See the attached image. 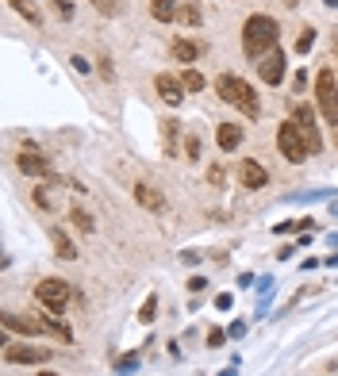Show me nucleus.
Masks as SVG:
<instances>
[{"label":"nucleus","mask_w":338,"mask_h":376,"mask_svg":"<svg viewBox=\"0 0 338 376\" xmlns=\"http://www.w3.org/2000/svg\"><path fill=\"white\" fill-rule=\"evenodd\" d=\"M293 119H296L300 135L307 138V150H312V154H319V146H323V138H319V127H315V111L307 108V104H296V108H293Z\"/></svg>","instance_id":"obj_6"},{"label":"nucleus","mask_w":338,"mask_h":376,"mask_svg":"<svg viewBox=\"0 0 338 376\" xmlns=\"http://www.w3.org/2000/svg\"><path fill=\"white\" fill-rule=\"evenodd\" d=\"M258 77L266 81V84H280V81H285V54L269 50L266 58L258 62Z\"/></svg>","instance_id":"obj_8"},{"label":"nucleus","mask_w":338,"mask_h":376,"mask_svg":"<svg viewBox=\"0 0 338 376\" xmlns=\"http://www.w3.org/2000/svg\"><path fill=\"white\" fill-rule=\"evenodd\" d=\"M150 12H154V20H162V23L177 20V4H173V0H150Z\"/></svg>","instance_id":"obj_16"},{"label":"nucleus","mask_w":338,"mask_h":376,"mask_svg":"<svg viewBox=\"0 0 338 376\" xmlns=\"http://www.w3.org/2000/svg\"><path fill=\"white\" fill-rule=\"evenodd\" d=\"M154 315H158V299L150 296L146 304H143V311H138V319H143V323H154Z\"/></svg>","instance_id":"obj_25"},{"label":"nucleus","mask_w":338,"mask_h":376,"mask_svg":"<svg viewBox=\"0 0 338 376\" xmlns=\"http://www.w3.org/2000/svg\"><path fill=\"white\" fill-rule=\"evenodd\" d=\"M92 8H97L100 16H116V0H89Z\"/></svg>","instance_id":"obj_26"},{"label":"nucleus","mask_w":338,"mask_h":376,"mask_svg":"<svg viewBox=\"0 0 338 376\" xmlns=\"http://www.w3.org/2000/svg\"><path fill=\"white\" fill-rule=\"evenodd\" d=\"M215 143H219V150H234L242 143V127L239 123H219V131H215Z\"/></svg>","instance_id":"obj_14"},{"label":"nucleus","mask_w":338,"mask_h":376,"mask_svg":"<svg viewBox=\"0 0 338 376\" xmlns=\"http://www.w3.org/2000/svg\"><path fill=\"white\" fill-rule=\"evenodd\" d=\"M135 200L143 204V208H150V211H165L162 192H158V188H150V184H135Z\"/></svg>","instance_id":"obj_13"},{"label":"nucleus","mask_w":338,"mask_h":376,"mask_svg":"<svg viewBox=\"0 0 338 376\" xmlns=\"http://www.w3.org/2000/svg\"><path fill=\"white\" fill-rule=\"evenodd\" d=\"M43 323H46V331H50V334H58L62 342H73V331H70V326H65V323H58V319H54V315H46Z\"/></svg>","instance_id":"obj_20"},{"label":"nucleus","mask_w":338,"mask_h":376,"mask_svg":"<svg viewBox=\"0 0 338 376\" xmlns=\"http://www.w3.org/2000/svg\"><path fill=\"white\" fill-rule=\"evenodd\" d=\"M208 181H212V184H223V169H219V165H212V173H208Z\"/></svg>","instance_id":"obj_29"},{"label":"nucleus","mask_w":338,"mask_h":376,"mask_svg":"<svg viewBox=\"0 0 338 376\" xmlns=\"http://www.w3.org/2000/svg\"><path fill=\"white\" fill-rule=\"evenodd\" d=\"M277 146H280V154L288 157V162H304L312 150H307V138L300 135V127H296V119H288V123H280L277 131Z\"/></svg>","instance_id":"obj_3"},{"label":"nucleus","mask_w":338,"mask_h":376,"mask_svg":"<svg viewBox=\"0 0 338 376\" xmlns=\"http://www.w3.org/2000/svg\"><path fill=\"white\" fill-rule=\"evenodd\" d=\"M215 92H219V96L227 100L231 108H242L250 119L261 111V104H258V92H254V89H250V84L242 81V77H234V73H223V77L215 81Z\"/></svg>","instance_id":"obj_2"},{"label":"nucleus","mask_w":338,"mask_h":376,"mask_svg":"<svg viewBox=\"0 0 338 376\" xmlns=\"http://www.w3.org/2000/svg\"><path fill=\"white\" fill-rule=\"evenodd\" d=\"M70 219H73V227H77V231H84V234L92 231V219H89V215H84L81 208H73V211H70Z\"/></svg>","instance_id":"obj_24"},{"label":"nucleus","mask_w":338,"mask_h":376,"mask_svg":"<svg viewBox=\"0 0 338 376\" xmlns=\"http://www.w3.org/2000/svg\"><path fill=\"white\" fill-rule=\"evenodd\" d=\"M4 326L8 331H20V334H50L46 323H39V319H20V315H4Z\"/></svg>","instance_id":"obj_12"},{"label":"nucleus","mask_w":338,"mask_h":376,"mask_svg":"<svg viewBox=\"0 0 338 376\" xmlns=\"http://www.w3.org/2000/svg\"><path fill=\"white\" fill-rule=\"evenodd\" d=\"M177 131H181V127H177L173 119H165V123H162V135H165V154H169V157H177Z\"/></svg>","instance_id":"obj_18"},{"label":"nucleus","mask_w":338,"mask_h":376,"mask_svg":"<svg viewBox=\"0 0 338 376\" xmlns=\"http://www.w3.org/2000/svg\"><path fill=\"white\" fill-rule=\"evenodd\" d=\"M200 54H204V43H189V39H177V43H173V58L185 62V65L196 62Z\"/></svg>","instance_id":"obj_15"},{"label":"nucleus","mask_w":338,"mask_h":376,"mask_svg":"<svg viewBox=\"0 0 338 376\" xmlns=\"http://www.w3.org/2000/svg\"><path fill=\"white\" fill-rule=\"evenodd\" d=\"M312 46H315V31H312V27H304V31H300V39H296V50L307 54Z\"/></svg>","instance_id":"obj_23"},{"label":"nucleus","mask_w":338,"mask_h":376,"mask_svg":"<svg viewBox=\"0 0 338 376\" xmlns=\"http://www.w3.org/2000/svg\"><path fill=\"white\" fill-rule=\"evenodd\" d=\"M158 96L165 100V104H181L185 100V81L181 77H173V73H158Z\"/></svg>","instance_id":"obj_10"},{"label":"nucleus","mask_w":338,"mask_h":376,"mask_svg":"<svg viewBox=\"0 0 338 376\" xmlns=\"http://www.w3.org/2000/svg\"><path fill=\"white\" fill-rule=\"evenodd\" d=\"M177 20L189 23V27H196V23L204 20V16H200V8H196V4H181V8H177Z\"/></svg>","instance_id":"obj_19"},{"label":"nucleus","mask_w":338,"mask_h":376,"mask_svg":"<svg viewBox=\"0 0 338 376\" xmlns=\"http://www.w3.org/2000/svg\"><path fill=\"white\" fill-rule=\"evenodd\" d=\"M285 4H288V8H296V4H300V0H285Z\"/></svg>","instance_id":"obj_32"},{"label":"nucleus","mask_w":338,"mask_h":376,"mask_svg":"<svg viewBox=\"0 0 338 376\" xmlns=\"http://www.w3.org/2000/svg\"><path fill=\"white\" fill-rule=\"evenodd\" d=\"M239 181H242V188H250V192H254V188H266V184H269V173H266L258 162H254V157H242Z\"/></svg>","instance_id":"obj_9"},{"label":"nucleus","mask_w":338,"mask_h":376,"mask_svg":"<svg viewBox=\"0 0 338 376\" xmlns=\"http://www.w3.org/2000/svg\"><path fill=\"white\" fill-rule=\"evenodd\" d=\"M54 253H58V258H65V261H73V258H77V250H73V242L65 238L62 231H54Z\"/></svg>","instance_id":"obj_17"},{"label":"nucleus","mask_w":338,"mask_h":376,"mask_svg":"<svg viewBox=\"0 0 338 376\" xmlns=\"http://www.w3.org/2000/svg\"><path fill=\"white\" fill-rule=\"evenodd\" d=\"M8 4H12L20 16H27V20H31V23H39V12H35V8H31V0H8Z\"/></svg>","instance_id":"obj_21"},{"label":"nucleus","mask_w":338,"mask_h":376,"mask_svg":"<svg viewBox=\"0 0 338 376\" xmlns=\"http://www.w3.org/2000/svg\"><path fill=\"white\" fill-rule=\"evenodd\" d=\"M54 8H58L62 20H70V16H73V0H54Z\"/></svg>","instance_id":"obj_27"},{"label":"nucleus","mask_w":338,"mask_h":376,"mask_svg":"<svg viewBox=\"0 0 338 376\" xmlns=\"http://www.w3.org/2000/svg\"><path fill=\"white\" fill-rule=\"evenodd\" d=\"M39 376H54V372H39Z\"/></svg>","instance_id":"obj_34"},{"label":"nucleus","mask_w":338,"mask_h":376,"mask_svg":"<svg viewBox=\"0 0 338 376\" xmlns=\"http://www.w3.org/2000/svg\"><path fill=\"white\" fill-rule=\"evenodd\" d=\"M181 81H185V89H189V92H200V89H204V77H200L196 70H185Z\"/></svg>","instance_id":"obj_22"},{"label":"nucleus","mask_w":338,"mask_h":376,"mask_svg":"<svg viewBox=\"0 0 338 376\" xmlns=\"http://www.w3.org/2000/svg\"><path fill=\"white\" fill-rule=\"evenodd\" d=\"M4 361L8 365H46L50 361V350L46 345H8Z\"/></svg>","instance_id":"obj_7"},{"label":"nucleus","mask_w":338,"mask_h":376,"mask_svg":"<svg viewBox=\"0 0 338 376\" xmlns=\"http://www.w3.org/2000/svg\"><path fill=\"white\" fill-rule=\"evenodd\" d=\"M20 169H23V173H31V177H50V162H46L35 146H27L20 154Z\"/></svg>","instance_id":"obj_11"},{"label":"nucleus","mask_w":338,"mask_h":376,"mask_svg":"<svg viewBox=\"0 0 338 376\" xmlns=\"http://www.w3.org/2000/svg\"><path fill=\"white\" fill-rule=\"evenodd\" d=\"M327 4H331V8H338V0H327Z\"/></svg>","instance_id":"obj_33"},{"label":"nucleus","mask_w":338,"mask_h":376,"mask_svg":"<svg viewBox=\"0 0 338 376\" xmlns=\"http://www.w3.org/2000/svg\"><path fill=\"white\" fill-rule=\"evenodd\" d=\"M315 96H319V111H323L331 123H338V81H334V70H323V73H319Z\"/></svg>","instance_id":"obj_4"},{"label":"nucleus","mask_w":338,"mask_h":376,"mask_svg":"<svg viewBox=\"0 0 338 376\" xmlns=\"http://www.w3.org/2000/svg\"><path fill=\"white\" fill-rule=\"evenodd\" d=\"M227 334H231V338H242V334H246V323H231Z\"/></svg>","instance_id":"obj_31"},{"label":"nucleus","mask_w":338,"mask_h":376,"mask_svg":"<svg viewBox=\"0 0 338 376\" xmlns=\"http://www.w3.org/2000/svg\"><path fill=\"white\" fill-rule=\"evenodd\" d=\"M70 65H73V70H77V73H89V70H92V65H89V62H84V58H73Z\"/></svg>","instance_id":"obj_30"},{"label":"nucleus","mask_w":338,"mask_h":376,"mask_svg":"<svg viewBox=\"0 0 338 376\" xmlns=\"http://www.w3.org/2000/svg\"><path fill=\"white\" fill-rule=\"evenodd\" d=\"M35 299H39L43 307H50V311H62L65 299H70V284L65 280H39V288H35Z\"/></svg>","instance_id":"obj_5"},{"label":"nucleus","mask_w":338,"mask_h":376,"mask_svg":"<svg viewBox=\"0 0 338 376\" xmlns=\"http://www.w3.org/2000/svg\"><path fill=\"white\" fill-rule=\"evenodd\" d=\"M223 338H227V334H223V331H208V345H212V350H215V345H223Z\"/></svg>","instance_id":"obj_28"},{"label":"nucleus","mask_w":338,"mask_h":376,"mask_svg":"<svg viewBox=\"0 0 338 376\" xmlns=\"http://www.w3.org/2000/svg\"><path fill=\"white\" fill-rule=\"evenodd\" d=\"M242 50L250 58H266L269 50H277V20L269 16H250L242 27Z\"/></svg>","instance_id":"obj_1"}]
</instances>
